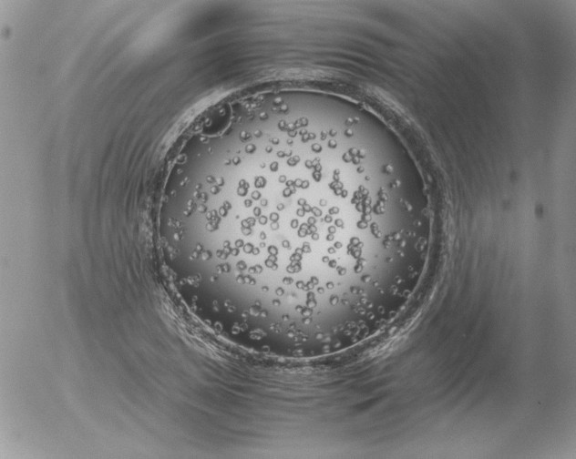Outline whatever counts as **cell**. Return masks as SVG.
<instances>
[{"mask_svg":"<svg viewBox=\"0 0 576 459\" xmlns=\"http://www.w3.org/2000/svg\"><path fill=\"white\" fill-rule=\"evenodd\" d=\"M296 121H299V120H297V119H296ZM301 121H307V119H303V120H301ZM283 122H286V121H281L280 123H283ZM266 126H267V125H266ZM268 126H269V125H268ZM264 128H265V126H264ZM250 133H251V132H249V131L245 133V135H246V136L244 137V139H245V138L249 136V134H250Z\"/></svg>","mask_w":576,"mask_h":459,"instance_id":"2","label":"cell"},{"mask_svg":"<svg viewBox=\"0 0 576 459\" xmlns=\"http://www.w3.org/2000/svg\"><path fill=\"white\" fill-rule=\"evenodd\" d=\"M369 145L296 148L238 184L241 237L221 248L222 292L250 322L294 339L354 346L406 301L430 239L420 199L399 193Z\"/></svg>","mask_w":576,"mask_h":459,"instance_id":"1","label":"cell"}]
</instances>
